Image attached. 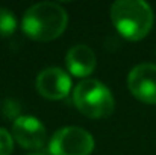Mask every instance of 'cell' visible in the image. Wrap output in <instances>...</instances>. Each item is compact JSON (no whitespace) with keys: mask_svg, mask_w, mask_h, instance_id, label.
Returning <instances> with one entry per match:
<instances>
[{"mask_svg":"<svg viewBox=\"0 0 156 155\" xmlns=\"http://www.w3.org/2000/svg\"><path fill=\"white\" fill-rule=\"evenodd\" d=\"M111 20L121 37L129 41L143 40L153 26V11L143 0H117L109 9Z\"/></svg>","mask_w":156,"mask_h":155,"instance_id":"2","label":"cell"},{"mask_svg":"<svg viewBox=\"0 0 156 155\" xmlns=\"http://www.w3.org/2000/svg\"><path fill=\"white\" fill-rule=\"evenodd\" d=\"M74 106L90 119H105L114 113L115 101L111 90L97 79H83L73 90Z\"/></svg>","mask_w":156,"mask_h":155,"instance_id":"3","label":"cell"},{"mask_svg":"<svg viewBox=\"0 0 156 155\" xmlns=\"http://www.w3.org/2000/svg\"><path fill=\"white\" fill-rule=\"evenodd\" d=\"M127 87L138 101L150 105L156 103V65L150 62L135 65L129 72Z\"/></svg>","mask_w":156,"mask_h":155,"instance_id":"6","label":"cell"},{"mask_svg":"<svg viewBox=\"0 0 156 155\" xmlns=\"http://www.w3.org/2000/svg\"><path fill=\"white\" fill-rule=\"evenodd\" d=\"M17 29V18L15 15L6 9V8H0V37L6 38L11 37Z\"/></svg>","mask_w":156,"mask_h":155,"instance_id":"9","label":"cell"},{"mask_svg":"<svg viewBox=\"0 0 156 155\" xmlns=\"http://www.w3.org/2000/svg\"><path fill=\"white\" fill-rule=\"evenodd\" d=\"M27 155H44V154H41V152H32V154H27Z\"/></svg>","mask_w":156,"mask_h":155,"instance_id":"12","label":"cell"},{"mask_svg":"<svg viewBox=\"0 0 156 155\" xmlns=\"http://www.w3.org/2000/svg\"><path fill=\"white\" fill-rule=\"evenodd\" d=\"M68 24L67 11L55 2H40L32 5L23 15L21 29L35 41H52L65 31Z\"/></svg>","mask_w":156,"mask_h":155,"instance_id":"1","label":"cell"},{"mask_svg":"<svg viewBox=\"0 0 156 155\" xmlns=\"http://www.w3.org/2000/svg\"><path fill=\"white\" fill-rule=\"evenodd\" d=\"M35 87L44 99L61 101L71 91V78L59 67H47L38 73Z\"/></svg>","mask_w":156,"mask_h":155,"instance_id":"7","label":"cell"},{"mask_svg":"<svg viewBox=\"0 0 156 155\" xmlns=\"http://www.w3.org/2000/svg\"><path fill=\"white\" fill-rule=\"evenodd\" d=\"M14 151V137L5 128H0V155H11Z\"/></svg>","mask_w":156,"mask_h":155,"instance_id":"10","label":"cell"},{"mask_svg":"<svg viewBox=\"0 0 156 155\" xmlns=\"http://www.w3.org/2000/svg\"><path fill=\"white\" fill-rule=\"evenodd\" d=\"M12 137L24 149L40 151L47 142L46 126L34 116H20L12 123Z\"/></svg>","mask_w":156,"mask_h":155,"instance_id":"5","label":"cell"},{"mask_svg":"<svg viewBox=\"0 0 156 155\" xmlns=\"http://www.w3.org/2000/svg\"><path fill=\"white\" fill-rule=\"evenodd\" d=\"M65 64L68 72L76 78L90 76L97 67V58L93 49L87 44H76L67 52Z\"/></svg>","mask_w":156,"mask_h":155,"instance_id":"8","label":"cell"},{"mask_svg":"<svg viewBox=\"0 0 156 155\" xmlns=\"http://www.w3.org/2000/svg\"><path fill=\"white\" fill-rule=\"evenodd\" d=\"M2 111H3V114H5L6 119H11L14 122L20 117V105L14 99H6L3 102V109Z\"/></svg>","mask_w":156,"mask_h":155,"instance_id":"11","label":"cell"},{"mask_svg":"<svg viewBox=\"0 0 156 155\" xmlns=\"http://www.w3.org/2000/svg\"><path fill=\"white\" fill-rule=\"evenodd\" d=\"M93 149V135L79 126H65L58 129L49 143L50 155H90Z\"/></svg>","mask_w":156,"mask_h":155,"instance_id":"4","label":"cell"}]
</instances>
